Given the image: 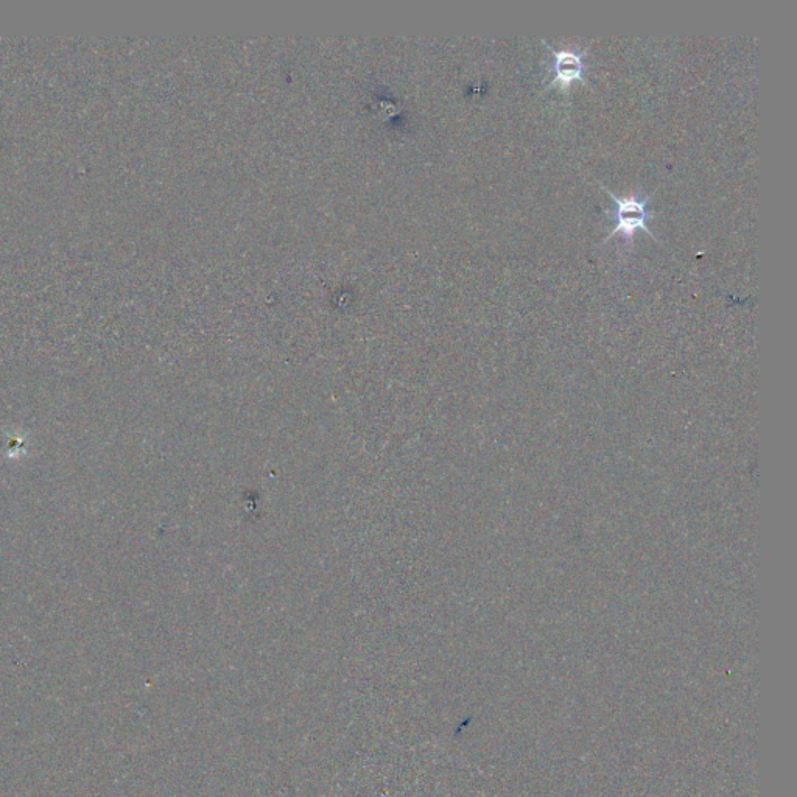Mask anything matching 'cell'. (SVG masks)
<instances>
[{"instance_id":"cell-1","label":"cell","mask_w":797,"mask_h":797,"mask_svg":"<svg viewBox=\"0 0 797 797\" xmlns=\"http://www.w3.org/2000/svg\"><path fill=\"white\" fill-rule=\"evenodd\" d=\"M601 189L615 201L617 204V212H615V228L609 232V236L606 237V240L612 239L615 234L618 232H622L625 239L628 240L629 243L632 242L634 239V234H636L637 229H643V231L648 232L650 234L651 239L657 240L654 237L653 232L651 229L648 228V218L653 217V215L648 214L647 212V204L650 201V197L639 198L637 195H629V197H617L614 192L608 189V187L603 186L600 184Z\"/></svg>"},{"instance_id":"cell-2","label":"cell","mask_w":797,"mask_h":797,"mask_svg":"<svg viewBox=\"0 0 797 797\" xmlns=\"http://www.w3.org/2000/svg\"><path fill=\"white\" fill-rule=\"evenodd\" d=\"M542 44L552 52L555 57V64H553V77L552 83L548 88L559 85L562 91H567L572 85L573 81H581L586 85V78H584V53L573 52V50H555L552 46H548L547 41L542 39Z\"/></svg>"}]
</instances>
